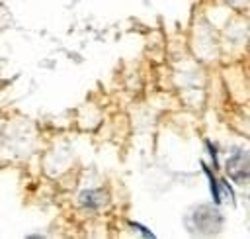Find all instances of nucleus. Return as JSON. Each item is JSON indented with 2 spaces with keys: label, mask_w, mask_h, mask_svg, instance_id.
<instances>
[{
  "label": "nucleus",
  "mask_w": 250,
  "mask_h": 239,
  "mask_svg": "<svg viewBox=\"0 0 250 239\" xmlns=\"http://www.w3.org/2000/svg\"><path fill=\"white\" fill-rule=\"evenodd\" d=\"M129 225H131L135 231H139V233H143L145 237H148V239H152V237H154V233H152V231H148V227H146V225H143V223H137V221H129Z\"/></svg>",
  "instance_id": "nucleus-4"
},
{
  "label": "nucleus",
  "mask_w": 250,
  "mask_h": 239,
  "mask_svg": "<svg viewBox=\"0 0 250 239\" xmlns=\"http://www.w3.org/2000/svg\"><path fill=\"white\" fill-rule=\"evenodd\" d=\"M205 145H207V151H209V157H211V161H213V167L219 170V153H217V147L211 143V141H205Z\"/></svg>",
  "instance_id": "nucleus-3"
},
{
  "label": "nucleus",
  "mask_w": 250,
  "mask_h": 239,
  "mask_svg": "<svg viewBox=\"0 0 250 239\" xmlns=\"http://www.w3.org/2000/svg\"><path fill=\"white\" fill-rule=\"evenodd\" d=\"M219 186H221V188H223V190L229 194L230 202H232V204H236V194H234V188L230 186V182H229L227 178H221V180H219Z\"/></svg>",
  "instance_id": "nucleus-2"
},
{
  "label": "nucleus",
  "mask_w": 250,
  "mask_h": 239,
  "mask_svg": "<svg viewBox=\"0 0 250 239\" xmlns=\"http://www.w3.org/2000/svg\"><path fill=\"white\" fill-rule=\"evenodd\" d=\"M201 165V170H203V174L207 176V180H209V190H211V198H213V204L215 206H221V202H223V194H221V186H219V180L215 178V174H213V170L209 168V165L207 163H199Z\"/></svg>",
  "instance_id": "nucleus-1"
}]
</instances>
